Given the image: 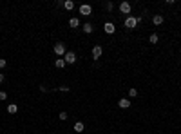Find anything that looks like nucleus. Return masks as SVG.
I'll use <instances>...</instances> for the list:
<instances>
[{"instance_id": "f257e3e1", "label": "nucleus", "mask_w": 181, "mask_h": 134, "mask_svg": "<svg viewBox=\"0 0 181 134\" xmlns=\"http://www.w3.org/2000/svg\"><path fill=\"white\" fill-rule=\"evenodd\" d=\"M55 53H56L58 56H63V55L67 53L65 44H63V42H56V44H55Z\"/></svg>"}, {"instance_id": "f03ea898", "label": "nucleus", "mask_w": 181, "mask_h": 134, "mask_svg": "<svg viewBox=\"0 0 181 134\" xmlns=\"http://www.w3.org/2000/svg\"><path fill=\"white\" fill-rule=\"evenodd\" d=\"M63 60H65V64H76V53L74 51H67L63 55Z\"/></svg>"}, {"instance_id": "7ed1b4c3", "label": "nucleus", "mask_w": 181, "mask_h": 134, "mask_svg": "<svg viewBox=\"0 0 181 134\" xmlns=\"http://www.w3.org/2000/svg\"><path fill=\"white\" fill-rule=\"evenodd\" d=\"M138 24H140V22H138V18H134V16H127L125 18V27L127 29H134Z\"/></svg>"}, {"instance_id": "20e7f679", "label": "nucleus", "mask_w": 181, "mask_h": 134, "mask_svg": "<svg viewBox=\"0 0 181 134\" xmlns=\"http://www.w3.org/2000/svg\"><path fill=\"white\" fill-rule=\"evenodd\" d=\"M92 13V7L89 6V4H82L80 6V15H83V16H89Z\"/></svg>"}, {"instance_id": "39448f33", "label": "nucleus", "mask_w": 181, "mask_h": 134, "mask_svg": "<svg viewBox=\"0 0 181 134\" xmlns=\"http://www.w3.org/2000/svg\"><path fill=\"white\" fill-rule=\"evenodd\" d=\"M102 55H103L102 45H94V47H92V58H94V60H98V58H102Z\"/></svg>"}, {"instance_id": "423d86ee", "label": "nucleus", "mask_w": 181, "mask_h": 134, "mask_svg": "<svg viewBox=\"0 0 181 134\" xmlns=\"http://www.w3.org/2000/svg\"><path fill=\"white\" fill-rule=\"evenodd\" d=\"M131 9H132V7H131V4H129V2H121V4H120V11H121L123 15H129V13H131Z\"/></svg>"}, {"instance_id": "0eeeda50", "label": "nucleus", "mask_w": 181, "mask_h": 134, "mask_svg": "<svg viewBox=\"0 0 181 134\" xmlns=\"http://www.w3.org/2000/svg\"><path fill=\"white\" fill-rule=\"evenodd\" d=\"M103 29H105V33H107V35H112L114 31H116V27H114V24H112V22H107V24L103 26Z\"/></svg>"}, {"instance_id": "6e6552de", "label": "nucleus", "mask_w": 181, "mask_h": 134, "mask_svg": "<svg viewBox=\"0 0 181 134\" xmlns=\"http://www.w3.org/2000/svg\"><path fill=\"white\" fill-rule=\"evenodd\" d=\"M118 105H120L121 109H129V107H131V100H129V98H121V100L118 101Z\"/></svg>"}, {"instance_id": "1a4fd4ad", "label": "nucleus", "mask_w": 181, "mask_h": 134, "mask_svg": "<svg viewBox=\"0 0 181 134\" xmlns=\"http://www.w3.org/2000/svg\"><path fill=\"white\" fill-rule=\"evenodd\" d=\"M152 22H154V26H161L163 24V15H154Z\"/></svg>"}, {"instance_id": "9d476101", "label": "nucleus", "mask_w": 181, "mask_h": 134, "mask_svg": "<svg viewBox=\"0 0 181 134\" xmlns=\"http://www.w3.org/2000/svg\"><path fill=\"white\" fill-rule=\"evenodd\" d=\"M55 65H56L58 69H63V67H65L67 64H65V60H63V58H56V62H55Z\"/></svg>"}, {"instance_id": "9b49d317", "label": "nucleus", "mask_w": 181, "mask_h": 134, "mask_svg": "<svg viewBox=\"0 0 181 134\" xmlns=\"http://www.w3.org/2000/svg\"><path fill=\"white\" fill-rule=\"evenodd\" d=\"M7 112H9V114H16V112H18V105H15V104L7 105Z\"/></svg>"}, {"instance_id": "f8f14e48", "label": "nucleus", "mask_w": 181, "mask_h": 134, "mask_svg": "<svg viewBox=\"0 0 181 134\" xmlns=\"http://www.w3.org/2000/svg\"><path fill=\"white\" fill-rule=\"evenodd\" d=\"M69 26H71L72 29L80 27V20H78V18H71V20H69Z\"/></svg>"}, {"instance_id": "ddd939ff", "label": "nucleus", "mask_w": 181, "mask_h": 134, "mask_svg": "<svg viewBox=\"0 0 181 134\" xmlns=\"http://www.w3.org/2000/svg\"><path fill=\"white\" fill-rule=\"evenodd\" d=\"M83 129H85V125H83L82 121H76V123H74V130H76V134H78V132H82Z\"/></svg>"}, {"instance_id": "4468645a", "label": "nucleus", "mask_w": 181, "mask_h": 134, "mask_svg": "<svg viewBox=\"0 0 181 134\" xmlns=\"http://www.w3.org/2000/svg\"><path fill=\"white\" fill-rule=\"evenodd\" d=\"M63 7H65L67 11H71V9H74V2L72 0H65V2H63Z\"/></svg>"}, {"instance_id": "2eb2a0df", "label": "nucleus", "mask_w": 181, "mask_h": 134, "mask_svg": "<svg viewBox=\"0 0 181 134\" xmlns=\"http://www.w3.org/2000/svg\"><path fill=\"white\" fill-rule=\"evenodd\" d=\"M94 31V27L91 26V24H83V33H87V35H91Z\"/></svg>"}, {"instance_id": "dca6fc26", "label": "nucleus", "mask_w": 181, "mask_h": 134, "mask_svg": "<svg viewBox=\"0 0 181 134\" xmlns=\"http://www.w3.org/2000/svg\"><path fill=\"white\" fill-rule=\"evenodd\" d=\"M158 40H159V36L154 33V35H150V36H148V42H150V44H158Z\"/></svg>"}, {"instance_id": "f3484780", "label": "nucleus", "mask_w": 181, "mask_h": 134, "mask_svg": "<svg viewBox=\"0 0 181 134\" xmlns=\"http://www.w3.org/2000/svg\"><path fill=\"white\" fill-rule=\"evenodd\" d=\"M129 96L136 98V96H138V89H134V87H132V89H129Z\"/></svg>"}, {"instance_id": "a211bd4d", "label": "nucleus", "mask_w": 181, "mask_h": 134, "mask_svg": "<svg viewBox=\"0 0 181 134\" xmlns=\"http://www.w3.org/2000/svg\"><path fill=\"white\" fill-rule=\"evenodd\" d=\"M58 118H60L62 121H65V120H67L69 116H67V112H63V111H62V112H60V114H58Z\"/></svg>"}, {"instance_id": "6ab92c4d", "label": "nucleus", "mask_w": 181, "mask_h": 134, "mask_svg": "<svg viewBox=\"0 0 181 134\" xmlns=\"http://www.w3.org/2000/svg\"><path fill=\"white\" fill-rule=\"evenodd\" d=\"M0 100H2V101L7 100V92H6V91H0Z\"/></svg>"}, {"instance_id": "aec40b11", "label": "nucleus", "mask_w": 181, "mask_h": 134, "mask_svg": "<svg viewBox=\"0 0 181 134\" xmlns=\"http://www.w3.org/2000/svg\"><path fill=\"white\" fill-rule=\"evenodd\" d=\"M105 7H107V11H112L114 6H112V2H107V4H105Z\"/></svg>"}, {"instance_id": "412c9836", "label": "nucleus", "mask_w": 181, "mask_h": 134, "mask_svg": "<svg viewBox=\"0 0 181 134\" xmlns=\"http://www.w3.org/2000/svg\"><path fill=\"white\" fill-rule=\"evenodd\" d=\"M6 64H7V62H6V58H0V67L4 69V67H6Z\"/></svg>"}, {"instance_id": "4be33fe9", "label": "nucleus", "mask_w": 181, "mask_h": 134, "mask_svg": "<svg viewBox=\"0 0 181 134\" xmlns=\"http://www.w3.org/2000/svg\"><path fill=\"white\" fill-rule=\"evenodd\" d=\"M58 89H60L62 92H67V91H69V87H65V85H63V87H58Z\"/></svg>"}, {"instance_id": "5701e85b", "label": "nucleus", "mask_w": 181, "mask_h": 134, "mask_svg": "<svg viewBox=\"0 0 181 134\" xmlns=\"http://www.w3.org/2000/svg\"><path fill=\"white\" fill-rule=\"evenodd\" d=\"M4 82V73H0V84Z\"/></svg>"}]
</instances>
